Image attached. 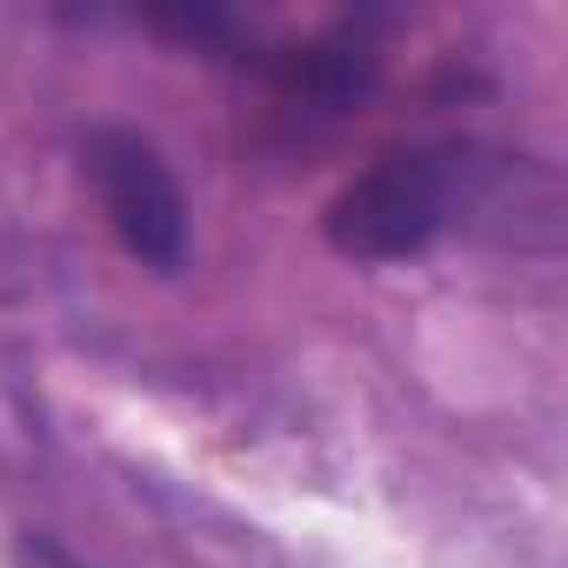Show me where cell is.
<instances>
[{"label":"cell","instance_id":"obj_1","mask_svg":"<svg viewBox=\"0 0 568 568\" xmlns=\"http://www.w3.org/2000/svg\"><path fill=\"white\" fill-rule=\"evenodd\" d=\"M481 214H495V221L515 214V234H521V221L555 227V214H561L555 174L528 168V161H481L475 148H455V141L395 148L328 201L322 234L348 261H408L428 241H442L448 227L481 221Z\"/></svg>","mask_w":568,"mask_h":568},{"label":"cell","instance_id":"obj_2","mask_svg":"<svg viewBox=\"0 0 568 568\" xmlns=\"http://www.w3.org/2000/svg\"><path fill=\"white\" fill-rule=\"evenodd\" d=\"M81 174L94 181L108 227L121 234V247L141 267L174 274L187 261V201H181L168 161L154 154V141H141L134 128H88L81 134Z\"/></svg>","mask_w":568,"mask_h":568},{"label":"cell","instance_id":"obj_3","mask_svg":"<svg viewBox=\"0 0 568 568\" xmlns=\"http://www.w3.org/2000/svg\"><path fill=\"white\" fill-rule=\"evenodd\" d=\"M21 568H88V561H74L54 535H21V555H14Z\"/></svg>","mask_w":568,"mask_h":568}]
</instances>
